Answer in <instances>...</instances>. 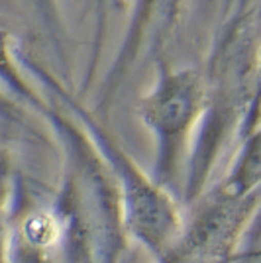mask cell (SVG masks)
I'll use <instances>...</instances> for the list:
<instances>
[{
	"label": "cell",
	"mask_w": 261,
	"mask_h": 263,
	"mask_svg": "<svg viewBox=\"0 0 261 263\" xmlns=\"http://www.w3.org/2000/svg\"><path fill=\"white\" fill-rule=\"evenodd\" d=\"M6 263H63L61 224L53 204H38L10 226Z\"/></svg>",
	"instance_id": "6da1fadb"
}]
</instances>
